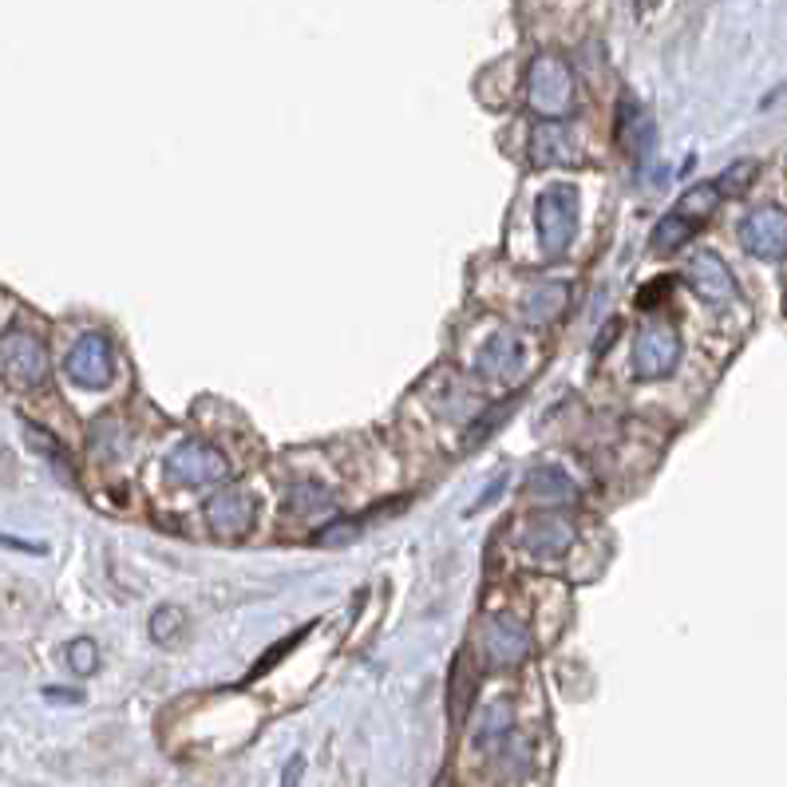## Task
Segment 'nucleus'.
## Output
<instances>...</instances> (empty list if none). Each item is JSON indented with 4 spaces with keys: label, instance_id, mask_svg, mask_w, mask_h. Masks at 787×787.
Listing matches in <instances>:
<instances>
[{
    "label": "nucleus",
    "instance_id": "obj_1",
    "mask_svg": "<svg viewBox=\"0 0 787 787\" xmlns=\"http://www.w3.org/2000/svg\"><path fill=\"white\" fill-rule=\"evenodd\" d=\"M526 103L542 115V120H566L574 103H578V84L566 60L558 55H538L530 72H526Z\"/></svg>",
    "mask_w": 787,
    "mask_h": 787
},
{
    "label": "nucleus",
    "instance_id": "obj_2",
    "mask_svg": "<svg viewBox=\"0 0 787 787\" xmlns=\"http://www.w3.org/2000/svg\"><path fill=\"white\" fill-rule=\"evenodd\" d=\"M475 646L487 669H519L526 657L535 653V637L526 629L514 613L499 610L487 613L479 625H475Z\"/></svg>",
    "mask_w": 787,
    "mask_h": 787
},
{
    "label": "nucleus",
    "instance_id": "obj_3",
    "mask_svg": "<svg viewBox=\"0 0 787 787\" xmlns=\"http://www.w3.org/2000/svg\"><path fill=\"white\" fill-rule=\"evenodd\" d=\"M578 234V190L566 183H554L538 198V241L547 258H562Z\"/></svg>",
    "mask_w": 787,
    "mask_h": 787
},
{
    "label": "nucleus",
    "instance_id": "obj_4",
    "mask_svg": "<svg viewBox=\"0 0 787 787\" xmlns=\"http://www.w3.org/2000/svg\"><path fill=\"white\" fill-rule=\"evenodd\" d=\"M166 479L178 487H214L230 479V463L218 448H210L202 439H186L166 455Z\"/></svg>",
    "mask_w": 787,
    "mask_h": 787
},
{
    "label": "nucleus",
    "instance_id": "obj_5",
    "mask_svg": "<svg viewBox=\"0 0 787 787\" xmlns=\"http://www.w3.org/2000/svg\"><path fill=\"white\" fill-rule=\"evenodd\" d=\"M0 372L12 388H36L48 376V352L40 345V337L12 328L9 337L0 340Z\"/></svg>",
    "mask_w": 787,
    "mask_h": 787
},
{
    "label": "nucleus",
    "instance_id": "obj_6",
    "mask_svg": "<svg viewBox=\"0 0 787 787\" xmlns=\"http://www.w3.org/2000/svg\"><path fill=\"white\" fill-rule=\"evenodd\" d=\"M258 523V503L246 487H222L207 503V526L210 535L222 542H241Z\"/></svg>",
    "mask_w": 787,
    "mask_h": 787
},
{
    "label": "nucleus",
    "instance_id": "obj_7",
    "mask_svg": "<svg viewBox=\"0 0 787 787\" xmlns=\"http://www.w3.org/2000/svg\"><path fill=\"white\" fill-rule=\"evenodd\" d=\"M680 364V337L673 325H646L634 340V372L641 380H665Z\"/></svg>",
    "mask_w": 787,
    "mask_h": 787
},
{
    "label": "nucleus",
    "instance_id": "obj_8",
    "mask_svg": "<svg viewBox=\"0 0 787 787\" xmlns=\"http://www.w3.org/2000/svg\"><path fill=\"white\" fill-rule=\"evenodd\" d=\"M740 246L760 262H779L787 258V210L755 207L740 222Z\"/></svg>",
    "mask_w": 787,
    "mask_h": 787
},
{
    "label": "nucleus",
    "instance_id": "obj_9",
    "mask_svg": "<svg viewBox=\"0 0 787 787\" xmlns=\"http://www.w3.org/2000/svg\"><path fill=\"white\" fill-rule=\"evenodd\" d=\"M523 364L526 345L514 337L511 328H495L491 337L479 345V352H475V372L487 384H514L523 376Z\"/></svg>",
    "mask_w": 787,
    "mask_h": 787
},
{
    "label": "nucleus",
    "instance_id": "obj_10",
    "mask_svg": "<svg viewBox=\"0 0 787 787\" xmlns=\"http://www.w3.org/2000/svg\"><path fill=\"white\" fill-rule=\"evenodd\" d=\"M67 380L79 384V388H108L111 372H115V357H111V345L103 333H84V337L72 345L67 352Z\"/></svg>",
    "mask_w": 787,
    "mask_h": 787
},
{
    "label": "nucleus",
    "instance_id": "obj_11",
    "mask_svg": "<svg viewBox=\"0 0 787 787\" xmlns=\"http://www.w3.org/2000/svg\"><path fill=\"white\" fill-rule=\"evenodd\" d=\"M530 163L535 166H578L582 163V139L566 120H542L530 132Z\"/></svg>",
    "mask_w": 787,
    "mask_h": 787
},
{
    "label": "nucleus",
    "instance_id": "obj_12",
    "mask_svg": "<svg viewBox=\"0 0 787 787\" xmlns=\"http://www.w3.org/2000/svg\"><path fill=\"white\" fill-rule=\"evenodd\" d=\"M685 277H689V289L700 297V301H709V305H728L736 297V274L728 270L721 253L712 250H700L689 258L685 265Z\"/></svg>",
    "mask_w": 787,
    "mask_h": 787
},
{
    "label": "nucleus",
    "instance_id": "obj_13",
    "mask_svg": "<svg viewBox=\"0 0 787 787\" xmlns=\"http://www.w3.org/2000/svg\"><path fill=\"white\" fill-rule=\"evenodd\" d=\"M574 538H578V530H574V523H570L566 514L547 511V514H535V519L526 523L523 550L535 558V562H558V558L574 547Z\"/></svg>",
    "mask_w": 787,
    "mask_h": 787
},
{
    "label": "nucleus",
    "instance_id": "obj_14",
    "mask_svg": "<svg viewBox=\"0 0 787 787\" xmlns=\"http://www.w3.org/2000/svg\"><path fill=\"white\" fill-rule=\"evenodd\" d=\"M617 142H622V151L629 159H649L653 154V120H649V111L634 99H622V108H617Z\"/></svg>",
    "mask_w": 787,
    "mask_h": 787
},
{
    "label": "nucleus",
    "instance_id": "obj_15",
    "mask_svg": "<svg viewBox=\"0 0 787 787\" xmlns=\"http://www.w3.org/2000/svg\"><path fill=\"white\" fill-rule=\"evenodd\" d=\"M570 309V285L566 282H542L526 289L523 297V321L526 325H550Z\"/></svg>",
    "mask_w": 787,
    "mask_h": 787
},
{
    "label": "nucleus",
    "instance_id": "obj_16",
    "mask_svg": "<svg viewBox=\"0 0 787 787\" xmlns=\"http://www.w3.org/2000/svg\"><path fill=\"white\" fill-rule=\"evenodd\" d=\"M526 491L535 495L538 503H570L574 499V483H570V475L562 467H554V463H538L530 475H526Z\"/></svg>",
    "mask_w": 787,
    "mask_h": 787
},
{
    "label": "nucleus",
    "instance_id": "obj_17",
    "mask_svg": "<svg viewBox=\"0 0 787 787\" xmlns=\"http://www.w3.org/2000/svg\"><path fill=\"white\" fill-rule=\"evenodd\" d=\"M511 733H514L511 704H507V700H495V704L483 709V724H479V733H475V748H483L487 755H495L507 744V736Z\"/></svg>",
    "mask_w": 787,
    "mask_h": 787
},
{
    "label": "nucleus",
    "instance_id": "obj_18",
    "mask_svg": "<svg viewBox=\"0 0 787 787\" xmlns=\"http://www.w3.org/2000/svg\"><path fill=\"white\" fill-rule=\"evenodd\" d=\"M716 207H721V190H716V183H700V186H692V190L680 195V202L673 207V214H680L689 226H697L700 230V226L716 214Z\"/></svg>",
    "mask_w": 787,
    "mask_h": 787
},
{
    "label": "nucleus",
    "instance_id": "obj_19",
    "mask_svg": "<svg viewBox=\"0 0 787 787\" xmlns=\"http://www.w3.org/2000/svg\"><path fill=\"white\" fill-rule=\"evenodd\" d=\"M289 511L309 519V514H328L333 511V491H328L325 483H313V479H301L289 487Z\"/></svg>",
    "mask_w": 787,
    "mask_h": 787
},
{
    "label": "nucleus",
    "instance_id": "obj_20",
    "mask_svg": "<svg viewBox=\"0 0 787 787\" xmlns=\"http://www.w3.org/2000/svg\"><path fill=\"white\" fill-rule=\"evenodd\" d=\"M697 234V226H689V222L680 218V214H673L669 210L665 218L657 222V230H653V250H661V253H669V250H680L685 241Z\"/></svg>",
    "mask_w": 787,
    "mask_h": 787
},
{
    "label": "nucleus",
    "instance_id": "obj_21",
    "mask_svg": "<svg viewBox=\"0 0 787 787\" xmlns=\"http://www.w3.org/2000/svg\"><path fill=\"white\" fill-rule=\"evenodd\" d=\"M471 697H475V685H471V673H467V657H460L455 669H451V721L455 724L467 721Z\"/></svg>",
    "mask_w": 787,
    "mask_h": 787
},
{
    "label": "nucleus",
    "instance_id": "obj_22",
    "mask_svg": "<svg viewBox=\"0 0 787 787\" xmlns=\"http://www.w3.org/2000/svg\"><path fill=\"white\" fill-rule=\"evenodd\" d=\"M755 175H760V163H755V159H740V163H733L721 178H712V183H716L721 198L724 195H744V190L755 183Z\"/></svg>",
    "mask_w": 787,
    "mask_h": 787
},
{
    "label": "nucleus",
    "instance_id": "obj_23",
    "mask_svg": "<svg viewBox=\"0 0 787 787\" xmlns=\"http://www.w3.org/2000/svg\"><path fill=\"white\" fill-rule=\"evenodd\" d=\"M67 665L76 669L79 677H91L99 669V649H96V641L91 637H76L72 646H67Z\"/></svg>",
    "mask_w": 787,
    "mask_h": 787
},
{
    "label": "nucleus",
    "instance_id": "obj_24",
    "mask_svg": "<svg viewBox=\"0 0 787 787\" xmlns=\"http://www.w3.org/2000/svg\"><path fill=\"white\" fill-rule=\"evenodd\" d=\"M178 629H183V610H175V605H166V610H159L151 617V637H154V641H171Z\"/></svg>",
    "mask_w": 787,
    "mask_h": 787
},
{
    "label": "nucleus",
    "instance_id": "obj_25",
    "mask_svg": "<svg viewBox=\"0 0 787 787\" xmlns=\"http://www.w3.org/2000/svg\"><path fill=\"white\" fill-rule=\"evenodd\" d=\"M301 772H305V760H301V755H293V760H289V767H285L282 787H297V784H301Z\"/></svg>",
    "mask_w": 787,
    "mask_h": 787
}]
</instances>
